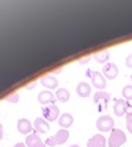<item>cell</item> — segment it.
I'll return each mask as SVG.
<instances>
[{"label": "cell", "instance_id": "52a82bcc", "mask_svg": "<svg viewBox=\"0 0 132 147\" xmlns=\"http://www.w3.org/2000/svg\"><path fill=\"white\" fill-rule=\"evenodd\" d=\"M118 73H119V70H118V67H117V64H114V63H107V64H104V67H102V74H104V77L107 79V80H114V79H117L118 77Z\"/></svg>", "mask_w": 132, "mask_h": 147}, {"label": "cell", "instance_id": "7a4b0ae2", "mask_svg": "<svg viewBox=\"0 0 132 147\" xmlns=\"http://www.w3.org/2000/svg\"><path fill=\"white\" fill-rule=\"evenodd\" d=\"M125 143H127V134L119 129H114L108 139V147H121Z\"/></svg>", "mask_w": 132, "mask_h": 147}, {"label": "cell", "instance_id": "44dd1931", "mask_svg": "<svg viewBox=\"0 0 132 147\" xmlns=\"http://www.w3.org/2000/svg\"><path fill=\"white\" fill-rule=\"evenodd\" d=\"M125 119H127V126H132V110L127 113Z\"/></svg>", "mask_w": 132, "mask_h": 147}, {"label": "cell", "instance_id": "8fae6325", "mask_svg": "<svg viewBox=\"0 0 132 147\" xmlns=\"http://www.w3.org/2000/svg\"><path fill=\"white\" fill-rule=\"evenodd\" d=\"M73 123H74V117H73V114H70V113L60 114V117H58V126H61V129L68 130V129L73 126Z\"/></svg>", "mask_w": 132, "mask_h": 147}, {"label": "cell", "instance_id": "4fadbf2b", "mask_svg": "<svg viewBox=\"0 0 132 147\" xmlns=\"http://www.w3.org/2000/svg\"><path fill=\"white\" fill-rule=\"evenodd\" d=\"M107 144H108V142L102 134H95L87 142L88 147H105Z\"/></svg>", "mask_w": 132, "mask_h": 147}, {"label": "cell", "instance_id": "9a60e30c", "mask_svg": "<svg viewBox=\"0 0 132 147\" xmlns=\"http://www.w3.org/2000/svg\"><path fill=\"white\" fill-rule=\"evenodd\" d=\"M91 92H92V89H91V84H89V83H87V82L78 83V86H77V94H78L80 97L87 98L88 96L91 94Z\"/></svg>", "mask_w": 132, "mask_h": 147}, {"label": "cell", "instance_id": "4316f807", "mask_svg": "<svg viewBox=\"0 0 132 147\" xmlns=\"http://www.w3.org/2000/svg\"><path fill=\"white\" fill-rule=\"evenodd\" d=\"M3 139V126L0 124V140Z\"/></svg>", "mask_w": 132, "mask_h": 147}, {"label": "cell", "instance_id": "8992f818", "mask_svg": "<svg viewBox=\"0 0 132 147\" xmlns=\"http://www.w3.org/2000/svg\"><path fill=\"white\" fill-rule=\"evenodd\" d=\"M43 119H45L47 121H55L60 117V109L55 104H50V106H44L43 110Z\"/></svg>", "mask_w": 132, "mask_h": 147}, {"label": "cell", "instance_id": "ac0fdd59", "mask_svg": "<svg viewBox=\"0 0 132 147\" xmlns=\"http://www.w3.org/2000/svg\"><path fill=\"white\" fill-rule=\"evenodd\" d=\"M41 142V139L39 137V134L37 133H31V134H29L27 137H26V146L27 147H33L34 144H37V143H40Z\"/></svg>", "mask_w": 132, "mask_h": 147}, {"label": "cell", "instance_id": "7402d4cb", "mask_svg": "<svg viewBox=\"0 0 132 147\" xmlns=\"http://www.w3.org/2000/svg\"><path fill=\"white\" fill-rule=\"evenodd\" d=\"M125 64H127V67H129V69H132V53L125 59Z\"/></svg>", "mask_w": 132, "mask_h": 147}, {"label": "cell", "instance_id": "6da1fadb", "mask_svg": "<svg viewBox=\"0 0 132 147\" xmlns=\"http://www.w3.org/2000/svg\"><path fill=\"white\" fill-rule=\"evenodd\" d=\"M68 139H70V133H68V130L61 129V130H58L54 136H51V137H48V139L45 140V146H50V147L60 146V144H64Z\"/></svg>", "mask_w": 132, "mask_h": 147}, {"label": "cell", "instance_id": "83f0119b", "mask_svg": "<svg viewBox=\"0 0 132 147\" xmlns=\"http://www.w3.org/2000/svg\"><path fill=\"white\" fill-rule=\"evenodd\" d=\"M127 129H128V131L132 134V126H127Z\"/></svg>", "mask_w": 132, "mask_h": 147}, {"label": "cell", "instance_id": "ba28073f", "mask_svg": "<svg viewBox=\"0 0 132 147\" xmlns=\"http://www.w3.org/2000/svg\"><path fill=\"white\" fill-rule=\"evenodd\" d=\"M128 109H129V103L124 98H117L115 103H114V114L115 116H127L128 113Z\"/></svg>", "mask_w": 132, "mask_h": 147}, {"label": "cell", "instance_id": "5b68a950", "mask_svg": "<svg viewBox=\"0 0 132 147\" xmlns=\"http://www.w3.org/2000/svg\"><path fill=\"white\" fill-rule=\"evenodd\" d=\"M109 98H111V94L108 93V92H95V94H94V103L97 104V107H98V110L99 111H104L107 107H108V101H109Z\"/></svg>", "mask_w": 132, "mask_h": 147}, {"label": "cell", "instance_id": "e0dca14e", "mask_svg": "<svg viewBox=\"0 0 132 147\" xmlns=\"http://www.w3.org/2000/svg\"><path fill=\"white\" fill-rule=\"evenodd\" d=\"M94 59L98 61V63H102V64H107L108 60H109V51L104 50V51H99V53H95L94 54Z\"/></svg>", "mask_w": 132, "mask_h": 147}, {"label": "cell", "instance_id": "9c48e42d", "mask_svg": "<svg viewBox=\"0 0 132 147\" xmlns=\"http://www.w3.org/2000/svg\"><path fill=\"white\" fill-rule=\"evenodd\" d=\"M39 103H41L43 106H50V104H54V101L57 100L55 94H53L50 90H44L39 93Z\"/></svg>", "mask_w": 132, "mask_h": 147}, {"label": "cell", "instance_id": "2e32d148", "mask_svg": "<svg viewBox=\"0 0 132 147\" xmlns=\"http://www.w3.org/2000/svg\"><path fill=\"white\" fill-rule=\"evenodd\" d=\"M55 98H57L58 101H61V103H67V101L70 100V92H68L67 89H64V87L57 89V92H55Z\"/></svg>", "mask_w": 132, "mask_h": 147}, {"label": "cell", "instance_id": "cb8c5ba5", "mask_svg": "<svg viewBox=\"0 0 132 147\" xmlns=\"http://www.w3.org/2000/svg\"><path fill=\"white\" fill-rule=\"evenodd\" d=\"M33 147H47L45 146V143H43V142H40V143H37V144H34Z\"/></svg>", "mask_w": 132, "mask_h": 147}, {"label": "cell", "instance_id": "484cf974", "mask_svg": "<svg viewBox=\"0 0 132 147\" xmlns=\"http://www.w3.org/2000/svg\"><path fill=\"white\" fill-rule=\"evenodd\" d=\"M36 86V82H33V83H30V84H27V89H33Z\"/></svg>", "mask_w": 132, "mask_h": 147}, {"label": "cell", "instance_id": "5bb4252c", "mask_svg": "<svg viewBox=\"0 0 132 147\" xmlns=\"http://www.w3.org/2000/svg\"><path fill=\"white\" fill-rule=\"evenodd\" d=\"M41 84H43L45 89H57L58 87V80L53 76V74H47V76H44V77H41Z\"/></svg>", "mask_w": 132, "mask_h": 147}, {"label": "cell", "instance_id": "30bf717a", "mask_svg": "<svg viewBox=\"0 0 132 147\" xmlns=\"http://www.w3.org/2000/svg\"><path fill=\"white\" fill-rule=\"evenodd\" d=\"M33 129H34L33 124H31L30 120H27V119H20V120L17 121V130H19L21 134L29 136V134H31Z\"/></svg>", "mask_w": 132, "mask_h": 147}, {"label": "cell", "instance_id": "3957f363", "mask_svg": "<svg viewBox=\"0 0 132 147\" xmlns=\"http://www.w3.org/2000/svg\"><path fill=\"white\" fill-rule=\"evenodd\" d=\"M87 76L91 79V83L94 87H97V90L102 92L107 87V79L104 77L102 73L99 71H87Z\"/></svg>", "mask_w": 132, "mask_h": 147}, {"label": "cell", "instance_id": "7c38bea8", "mask_svg": "<svg viewBox=\"0 0 132 147\" xmlns=\"http://www.w3.org/2000/svg\"><path fill=\"white\" fill-rule=\"evenodd\" d=\"M33 127H34V130H36L37 134H39V133H47L48 129H50L48 121H47L45 119H43V117H37V119L34 120V123H33Z\"/></svg>", "mask_w": 132, "mask_h": 147}, {"label": "cell", "instance_id": "603a6c76", "mask_svg": "<svg viewBox=\"0 0 132 147\" xmlns=\"http://www.w3.org/2000/svg\"><path fill=\"white\" fill-rule=\"evenodd\" d=\"M89 60H91V57H89V56H87V57H84V59H81V60H80V63H88Z\"/></svg>", "mask_w": 132, "mask_h": 147}, {"label": "cell", "instance_id": "f546056e", "mask_svg": "<svg viewBox=\"0 0 132 147\" xmlns=\"http://www.w3.org/2000/svg\"><path fill=\"white\" fill-rule=\"evenodd\" d=\"M131 80H132V76H131Z\"/></svg>", "mask_w": 132, "mask_h": 147}, {"label": "cell", "instance_id": "f1b7e54d", "mask_svg": "<svg viewBox=\"0 0 132 147\" xmlns=\"http://www.w3.org/2000/svg\"><path fill=\"white\" fill-rule=\"evenodd\" d=\"M70 147H80V146H78V144H71Z\"/></svg>", "mask_w": 132, "mask_h": 147}, {"label": "cell", "instance_id": "d4e9b609", "mask_svg": "<svg viewBox=\"0 0 132 147\" xmlns=\"http://www.w3.org/2000/svg\"><path fill=\"white\" fill-rule=\"evenodd\" d=\"M14 147H27V146H26L24 143H16V144H14Z\"/></svg>", "mask_w": 132, "mask_h": 147}, {"label": "cell", "instance_id": "ffe728a7", "mask_svg": "<svg viewBox=\"0 0 132 147\" xmlns=\"http://www.w3.org/2000/svg\"><path fill=\"white\" fill-rule=\"evenodd\" d=\"M6 100L9 101V103H19V100H20V96H19V93H13V94H9Z\"/></svg>", "mask_w": 132, "mask_h": 147}, {"label": "cell", "instance_id": "277c9868", "mask_svg": "<svg viewBox=\"0 0 132 147\" xmlns=\"http://www.w3.org/2000/svg\"><path fill=\"white\" fill-rule=\"evenodd\" d=\"M115 121L111 116H101L98 120H97V129L101 131V133H107V131H112L115 127Z\"/></svg>", "mask_w": 132, "mask_h": 147}, {"label": "cell", "instance_id": "d6986e66", "mask_svg": "<svg viewBox=\"0 0 132 147\" xmlns=\"http://www.w3.org/2000/svg\"><path fill=\"white\" fill-rule=\"evenodd\" d=\"M122 97H124V100H127V101L132 100V84L124 86V89H122Z\"/></svg>", "mask_w": 132, "mask_h": 147}]
</instances>
